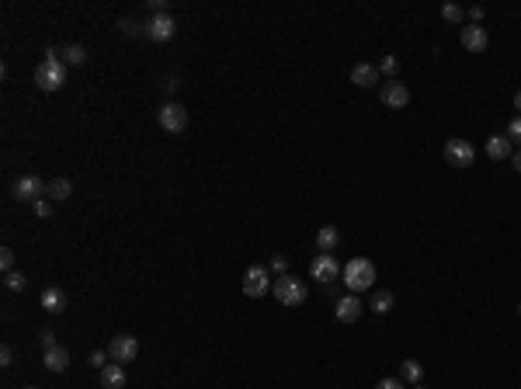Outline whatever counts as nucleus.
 Returning a JSON list of instances; mask_svg holds the SVG:
<instances>
[{"label": "nucleus", "instance_id": "1", "mask_svg": "<svg viewBox=\"0 0 521 389\" xmlns=\"http://www.w3.org/2000/svg\"><path fill=\"white\" fill-rule=\"evenodd\" d=\"M341 278H344V285L358 296V292H365V289L376 285V264H372L369 257H351V261L344 264Z\"/></svg>", "mask_w": 521, "mask_h": 389}, {"label": "nucleus", "instance_id": "2", "mask_svg": "<svg viewBox=\"0 0 521 389\" xmlns=\"http://www.w3.org/2000/svg\"><path fill=\"white\" fill-rule=\"evenodd\" d=\"M271 292H275V299H278L282 306H302L306 296H309L306 282H302V278H295V274H282L278 282L271 285Z\"/></svg>", "mask_w": 521, "mask_h": 389}, {"label": "nucleus", "instance_id": "3", "mask_svg": "<svg viewBox=\"0 0 521 389\" xmlns=\"http://www.w3.org/2000/svg\"><path fill=\"white\" fill-rule=\"evenodd\" d=\"M271 292V268L265 264H250L243 271V296L247 299H260V296H268Z\"/></svg>", "mask_w": 521, "mask_h": 389}, {"label": "nucleus", "instance_id": "4", "mask_svg": "<svg viewBox=\"0 0 521 389\" xmlns=\"http://www.w3.org/2000/svg\"><path fill=\"white\" fill-rule=\"evenodd\" d=\"M35 84L42 87V91H60L63 84H66V63H60V60H42L38 67H35Z\"/></svg>", "mask_w": 521, "mask_h": 389}, {"label": "nucleus", "instance_id": "5", "mask_svg": "<svg viewBox=\"0 0 521 389\" xmlns=\"http://www.w3.org/2000/svg\"><path fill=\"white\" fill-rule=\"evenodd\" d=\"M156 122H160L164 132H184L188 129V108L178 104V101H167V104H160V111H156Z\"/></svg>", "mask_w": 521, "mask_h": 389}, {"label": "nucleus", "instance_id": "6", "mask_svg": "<svg viewBox=\"0 0 521 389\" xmlns=\"http://www.w3.org/2000/svg\"><path fill=\"white\" fill-rule=\"evenodd\" d=\"M45 195H49V185H45L38 174H21V178L14 181V198H18V202H32V205H35V202H42Z\"/></svg>", "mask_w": 521, "mask_h": 389}, {"label": "nucleus", "instance_id": "7", "mask_svg": "<svg viewBox=\"0 0 521 389\" xmlns=\"http://www.w3.org/2000/svg\"><path fill=\"white\" fill-rule=\"evenodd\" d=\"M309 274L327 289V285H334V278H341V264H337L334 254H317V257H313V264H309Z\"/></svg>", "mask_w": 521, "mask_h": 389}, {"label": "nucleus", "instance_id": "8", "mask_svg": "<svg viewBox=\"0 0 521 389\" xmlns=\"http://www.w3.org/2000/svg\"><path fill=\"white\" fill-rule=\"evenodd\" d=\"M136 355H139V341L132 333H115L112 344H108V362L125 365V362H136Z\"/></svg>", "mask_w": 521, "mask_h": 389}, {"label": "nucleus", "instance_id": "9", "mask_svg": "<svg viewBox=\"0 0 521 389\" xmlns=\"http://www.w3.org/2000/svg\"><path fill=\"white\" fill-rule=\"evenodd\" d=\"M445 160H448V167H473L476 150L469 146L465 139H448L445 143Z\"/></svg>", "mask_w": 521, "mask_h": 389}, {"label": "nucleus", "instance_id": "10", "mask_svg": "<svg viewBox=\"0 0 521 389\" xmlns=\"http://www.w3.org/2000/svg\"><path fill=\"white\" fill-rule=\"evenodd\" d=\"M379 97H383L386 108H407V104H410V91H407V84H400L396 77L379 87Z\"/></svg>", "mask_w": 521, "mask_h": 389}, {"label": "nucleus", "instance_id": "11", "mask_svg": "<svg viewBox=\"0 0 521 389\" xmlns=\"http://www.w3.org/2000/svg\"><path fill=\"white\" fill-rule=\"evenodd\" d=\"M174 32H178V21H174L171 14H153L149 25H146V35H149L153 42H171Z\"/></svg>", "mask_w": 521, "mask_h": 389}, {"label": "nucleus", "instance_id": "12", "mask_svg": "<svg viewBox=\"0 0 521 389\" xmlns=\"http://www.w3.org/2000/svg\"><path fill=\"white\" fill-rule=\"evenodd\" d=\"M462 49L465 52H487V45H490V35H487V28L483 25H462Z\"/></svg>", "mask_w": 521, "mask_h": 389}, {"label": "nucleus", "instance_id": "13", "mask_svg": "<svg viewBox=\"0 0 521 389\" xmlns=\"http://www.w3.org/2000/svg\"><path fill=\"white\" fill-rule=\"evenodd\" d=\"M125 382H129V375H125V365H119V362H108L101 368V386L104 389H125Z\"/></svg>", "mask_w": 521, "mask_h": 389}, {"label": "nucleus", "instance_id": "14", "mask_svg": "<svg viewBox=\"0 0 521 389\" xmlns=\"http://www.w3.org/2000/svg\"><path fill=\"white\" fill-rule=\"evenodd\" d=\"M361 309H365V306H361V299L351 292V296L337 299V309H334V313H337V320H341V323H354V320L361 316Z\"/></svg>", "mask_w": 521, "mask_h": 389}, {"label": "nucleus", "instance_id": "15", "mask_svg": "<svg viewBox=\"0 0 521 389\" xmlns=\"http://www.w3.org/2000/svg\"><path fill=\"white\" fill-rule=\"evenodd\" d=\"M351 84H354V87H376V84H379V67L358 63V67L351 70Z\"/></svg>", "mask_w": 521, "mask_h": 389}, {"label": "nucleus", "instance_id": "16", "mask_svg": "<svg viewBox=\"0 0 521 389\" xmlns=\"http://www.w3.org/2000/svg\"><path fill=\"white\" fill-rule=\"evenodd\" d=\"M483 150H487V156H490V160H511V153H514V143H511L507 136H490Z\"/></svg>", "mask_w": 521, "mask_h": 389}, {"label": "nucleus", "instance_id": "17", "mask_svg": "<svg viewBox=\"0 0 521 389\" xmlns=\"http://www.w3.org/2000/svg\"><path fill=\"white\" fill-rule=\"evenodd\" d=\"M42 309H45V313H63V309H66V292L56 289V285H49V289L42 292Z\"/></svg>", "mask_w": 521, "mask_h": 389}, {"label": "nucleus", "instance_id": "18", "mask_svg": "<svg viewBox=\"0 0 521 389\" xmlns=\"http://www.w3.org/2000/svg\"><path fill=\"white\" fill-rule=\"evenodd\" d=\"M42 365L49 368V372H66V365H70V351L66 348H49L45 351V358H42Z\"/></svg>", "mask_w": 521, "mask_h": 389}, {"label": "nucleus", "instance_id": "19", "mask_svg": "<svg viewBox=\"0 0 521 389\" xmlns=\"http://www.w3.org/2000/svg\"><path fill=\"white\" fill-rule=\"evenodd\" d=\"M70 195H73L70 178H56V181H49V202H66Z\"/></svg>", "mask_w": 521, "mask_h": 389}, {"label": "nucleus", "instance_id": "20", "mask_svg": "<svg viewBox=\"0 0 521 389\" xmlns=\"http://www.w3.org/2000/svg\"><path fill=\"white\" fill-rule=\"evenodd\" d=\"M400 379H403V382H410V386H417V382L424 379V368H421V362L407 358V362L400 365Z\"/></svg>", "mask_w": 521, "mask_h": 389}, {"label": "nucleus", "instance_id": "21", "mask_svg": "<svg viewBox=\"0 0 521 389\" xmlns=\"http://www.w3.org/2000/svg\"><path fill=\"white\" fill-rule=\"evenodd\" d=\"M337 244H341V233H337V226H324V230L317 233V247H320L324 254H330Z\"/></svg>", "mask_w": 521, "mask_h": 389}, {"label": "nucleus", "instance_id": "22", "mask_svg": "<svg viewBox=\"0 0 521 389\" xmlns=\"http://www.w3.org/2000/svg\"><path fill=\"white\" fill-rule=\"evenodd\" d=\"M369 309H372V313H379V316H383V313H389V309H393V292H386V289H383V292H376V296H372V303H369Z\"/></svg>", "mask_w": 521, "mask_h": 389}, {"label": "nucleus", "instance_id": "23", "mask_svg": "<svg viewBox=\"0 0 521 389\" xmlns=\"http://www.w3.org/2000/svg\"><path fill=\"white\" fill-rule=\"evenodd\" d=\"M25 285H28V278H25L21 271H8V274H4V289H8V292H25Z\"/></svg>", "mask_w": 521, "mask_h": 389}, {"label": "nucleus", "instance_id": "24", "mask_svg": "<svg viewBox=\"0 0 521 389\" xmlns=\"http://www.w3.org/2000/svg\"><path fill=\"white\" fill-rule=\"evenodd\" d=\"M441 18H445L448 25H465V11H462L459 4H445V8H441Z\"/></svg>", "mask_w": 521, "mask_h": 389}, {"label": "nucleus", "instance_id": "25", "mask_svg": "<svg viewBox=\"0 0 521 389\" xmlns=\"http://www.w3.org/2000/svg\"><path fill=\"white\" fill-rule=\"evenodd\" d=\"M63 56H66V63H70V67H80V63L87 60L84 45H66V49H63Z\"/></svg>", "mask_w": 521, "mask_h": 389}, {"label": "nucleus", "instance_id": "26", "mask_svg": "<svg viewBox=\"0 0 521 389\" xmlns=\"http://www.w3.org/2000/svg\"><path fill=\"white\" fill-rule=\"evenodd\" d=\"M400 70V63H396V56H383V63H379V73H386L389 80H393V73Z\"/></svg>", "mask_w": 521, "mask_h": 389}, {"label": "nucleus", "instance_id": "27", "mask_svg": "<svg viewBox=\"0 0 521 389\" xmlns=\"http://www.w3.org/2000/svg\"><path fill=\"white\" fill-rule=\"evenodd\" d=\"M507 139H511V143H521V115H514V119L507 122Z\"/></svg>", "mask_w": 521, "mask_h": 389}, {"label": "nucleus", "instance_id": "28", "mask_svg": "<svg viewBox=\"0 0 521 389\" xmlns=\"http://www.w3.org/2000/svg\"><path fill=\"white\" fill-rule=\"evenodd\" d=\"M38 344L49 351V348H56V330H38Z\"/></svg>", "mask_w": 521, "mask_h": 389}, {"label": "nucleus", "instance_id": "29", "mask_svg": "<svg viewBox=\"0 0 521 389\" xmlns=\"http://www.w3.org/2000/svg\"><path fill=\"white\" fill-rule=\"evenodd\" d=\"M0 268H4V274L14 268V250H11V247H4V250H0Z\"/></svg>", "mask_w": 521, "mask_h": 389}, {"label": "nucleus", "instance_id": "30", "mask_svg": "<svg viewBox=\"0 0 521 389\" xmlns=\"http://www.w3.org/2000/svg\"><path fill=\"white\" fill-rule=\"evenodd\" d=\"M271 271H278V274H289V261L278 254V257H271Z\"/></svg>", "mask_w": 521, "mask_h": 389}, {"label": "nucleus", "instance_id": "31", "mask_svg": "<svg viewBox=\"0 0 521 389\" xmlns=\"http://www.w3.org/2000/svg\"><path fill=\"white\" fill-rule=\"evenodd\" d=\"M376 389H407V382H403V379H383Z\"/></svg>", "mask_w": 521, "mask_h": 389}, {"label": "nucleus", "instance_id": "32", "mask_svg": "<svg viewBox=\"0 0 521 389\" xmlns=\"http://www.w3.org/2000/svg\"><path fill=\"white\" fill-rule=\"evenodd\" d=\"M35 215H42V219H45V215H52V202H45V198H42V202H35Z\"/></svg>", "mask_w": 521, "mask_h": 389}, {"label": "nucleus", "instance_id": "33", "mask_svg": "<svg viewBox=\"0 0 521 389\" xmlns=\"http://www.w3.org/2000/svg\"><path fill=\"white\" fill-rule=\"evenodd\" d=\"M119 28H122L125 35H139V32H143V28H139L136 21H119Z\"/></svg>", "mask_w": 521, "mask_h": 389}, {"label": "nucleus", "instance_id": "34", "mask_svg": "<svg viewBox=\"0 0 521 389\" xmlns=\"http://www.w3.org/2000/svg\"><path fill=\"white\" fill-rule=\"evenodd\" d=\"M90 365H94L97 372H101L104 365H108V362H104V351H94V355H90Z\"/></svg>", "mask_w": 521, "mask_h": 389}, {"label": "nucleus", "instance_id": "35", "mask_svg": "<svg viewBox=\"0 0 521 389\" xmlns=\"http://www.w3.org/2000/svg\"><path fill=\"white\" fill-rule=\"evenodd\" d=\"M11 362H14V351L4 344V348H0V365H11Z\"/></svg>", "mask_w": 521, "mask_h": 389}, {"label": "nucleus", "instance_id": "36", "mask_svg": "<svg viewBox=\"0 0 521 389\" xmlns=\"http://www.w3.org/2000/svg\"><path fill=\"white\" fill-rule=\"evenodd\" d=\"M511 167H514V171L521 174V150H518V153H511Z\"/></svg>", "mask_w": 521, "mask_h": 389}, {"label": "nucleus", "instance_id": "37", "mask_svg": "<svg viewBox=\"0 0 521 389\" xmlns=\"http://www.w3.org/2000/svg\"><path fill=\"white\" fill-rule=\"evenodd\" d=\"M469 18H473V25H480V18H483V8H473V11H469Z\"/></svg>", "mask_w": 521, "mask_h": 389}, {"label": "nucleus", "instance_id": "38", "mask_svg": "<svg viewBox=\"0 0 521 389\" xmlns=\"http://www.w3.org/2000/svg\"><path fill=\"white\" fill-rule=\"evenodd\" d=\"M164 91H167V94H174V91H178V80H174V77H167V84H164Z\"/></svg>", "mask_w": 521, "mask_h": 389}, {"label": "nucleus", "instance_id": "39", "mask_svg": "<svg viewBox=\"0 0 521 389\" xmlns=\"http://www.w3.org/2000/svg\"><path fill=\"white\" fill-rule=\"evenodd\" d=\"M514 108H518V111H521V91H518V94H514Z\"/></svg>", "mask_w": 521, "mask_h": 389}, {"label": "nucleus", "instance_id": "40", "mask_svg": "<svg viewBox=\"0 0 521 389\" xmlns=\"http://www.w3.org/2000/svg\"><path fill=\"white\" fill-rule=\"evenodd\" d=\"M410 389H421V386H410Z\"/></svg>", "mask_w": 521, "mask_h": 389}, {"label": "nucleus", "instance_id": "41", "mask_svg": "<svg viewBox=\"0 0 521 389\" xmlns=\"http://www.w3.org/2000/svg\"><path fill=\"white\" fill-rule=\"evenodd\" d=\"M518 316H521V306H518Z\"/></svg>", "mask_w": 521, "mask_h": 389}, {"label": "nucleus", "instance_id": "42", "mask_svg": "<svg viewBox=\"0 0 521 389\" xmlns=\"http://www.w3.org/2000/svg\"><path fill=\"white\" fill-rule=\"evenodd\" d=\"M25 389H35V386H25Z\"/></svg>", "mask_w": 521, "mask_h": 389}]
</instances>
